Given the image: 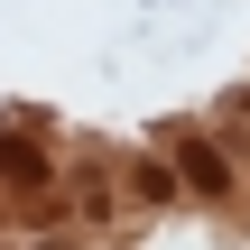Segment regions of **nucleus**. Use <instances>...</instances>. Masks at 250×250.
I'll return each mask as SVG.
<instances>
[{"instance_id": "nucleus-1", "label": "nucleus", "mask_w": 250, "mask_h": 250, "mask_svg": "<svg viewBox=\"0 0 250 250\" xmlns=\"http://www.w3.org/2000/svg\"><path fill=\"white\" fill-rule=\"evenodd\" d=\"M0 167H9V176H28V186H37V176H46V158H37V148H19V139H9V148H0Z\"/></svg>"}]
</instances>
